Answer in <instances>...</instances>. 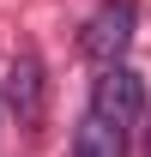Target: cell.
<instances>
[{
	"label": "cell",
	"instance_id": "5b68a950",
	"mask_svg": "<svg viewBox=\"0 0 151 157\" xmlns=\"http://www.w3.org/2000/svg\"><path fill=\"white\" fill-rule=\"evenodd\" d=\"M145 157H151V133H145Z\"/></svg>",
	"mask_w": 151,
	"mask_h": 157
},
{
	"label": "cell",
	"instance_id": "7a4b0ae2",
	"mask_svg": "<svg viewBox=\"0 0 151 157\" xmlns=\"http://www.w3.org/2000/svg\"><path fill=\"white\" fill-rule=\"evenodd\" d=\"M133 24H139V6L133 0H103L91 12V24H85V55L97 67H121V55L133 42Z\"/></svg>",
	"mask_w": 151,
	"mask_h": 157
},
{
	"label": "cell",
	"instance_id": "6da1fadb",
	"mask_svg": "<svg viewBox=\"0 0 151 157\" xmlns=\"http://www.w3.org/2000/svg\"><path fill=\"white\" fill-rule=\"evenodd\" d=\"M6 109L18 115L24 133H37L42 121H48V73H42L37 48H18L12 67H6Z\"/></svg>",
	"mask_w": 151,
	"mask_h": 157
},
{
	"label": "cell",
	"instance_id": "3957f363",
	"mask_svg": "<svg viewBox=\"0 0 151 157\" xmlns=\"http://www.w3.org/2000/svg\"><path fill=\"white\" fill-rule=\"evenodd\" d=\"M91 109L97 115H115V121H139L145 115V78L133 67H103L91 85Z\"/></svg>",
	"mask_w": 151,
	"mask_h": 157
},
{
	"label": "cell",
	"instance_id": "277c9868",
	"mask_svg": "<svg viewBox=\"0 0 151 157\" xmlns=\"http://www.w3.org/2000/svg\"><path fill=\"white\" fill-rule=\"evenodd\" d=\"M73 157H127V121L85 109L73 127Z\"/></svg>",
	"mask_w": 151,
	"mask_h": 157
}]
</instances>
